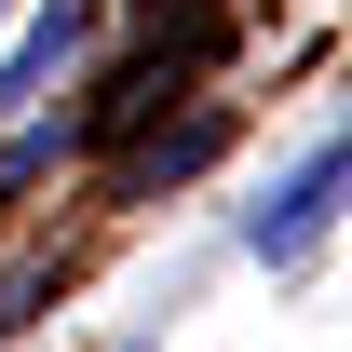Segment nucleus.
I'll use <instances>...</instances> for the list:
<instances>
[{
  "label": "nucleus",
  "mask_w": 352,
  "mask_h": 352,
  "mask_svg": "<svg viewBox=\"0 0 352 352\" xmlns=\"http://www.w3.org/2000/svg\"><path fill=\"white\" fill-rule=\"evenodd\" d=\"M68 163V135H14V149H0V190H28V176H54Z\"/></svg>",
  "instance_id": "obj_3"
},
{
  "label": "nucleus",
  "mask_w": 352,
  "mask_h": 352,
  "mask_svg": "<svg viewBox=\"0 0 352 352\" xmlns=\"http://www.w3.org/2000/svg\"><path fill=\"white\" fill-rule=\"evenodd\" d=\"M339 204H352V109L271 176V204H244V258H258V271H311L325 230H339Z\"/></svg>",
  "instance_id": "obj_1"
},
{
  "label": "nucleus",
  "mask_w": 352,
  "mask_h": 352,
  "mask_svg": "<svg viewBox=\"0 0 352 352\" xmlns=\"http://www.w3.org/2000/svg\"><path fill=\"white\" fill-rule=\"evenodd\" d=\"M0 28H14V0H0Z\"/></svg>",
  "instance_id": "obj_5"
},
{
  "label": "nucleus",
  "mask_w": 352,
  "mask_h": 352,
  "mask_svg": "<svg viewBox=\"0 0 352 352\" xmlns=\"http://www.w3.org/2000/svg\"><path fill=\"white\" fill-rule=\"evenodd\" d=\"M68 54H82V0H54L41 28H28V41L0 54V122H14V109H41V95H54V68H68Z\"/></svg>",
  "instance_id": "obj_2"
},
{
  "label": "nucleus",
  "mask_w": 352,
  "mask_h": 352,
  "mask_svg": "<svg viewBox=\"0 0 352 352\" xmlns=\"http://www.w3.org/2000/svg\"><path fill=\"white\" fill-rule=\"evenodd\" d=\"M109 352H149V339H109Z\"/></svg>",
  "instance_id": "obj_4"
}]
</instances>
